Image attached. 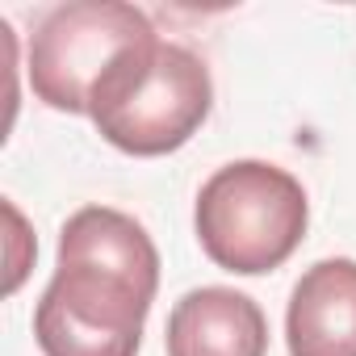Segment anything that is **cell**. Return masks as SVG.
Returning <instances> with one entry per match:
<instances>
[{"mask_svg": "<svg viewBox=\"0 0 356 356\" xmlns=\"http://www.w3.org/2000/svg\"><path fill=\"white\" fill-rule=\"evenodd\" d=\"M155 289L159 252L147 227L84 206L59 231V268L34 306V339L42 356H138Z\"/></svg>", "mask_w": 356, "mask_h": 356, "instance_id": "6da1fadb", "label": "cell"}, {"mask_svg": "<svg viewBox=\"0 0 356 356\" xmlns=\"http://www.w3.org/2000/svg\"><path fill=\"white\" fill-rule=\"evenodd\" d=\"M202 252L239 277L281 268L306 239L310 206L298 176L264 159H235L218 168L197 193Z\"/></svg>", "mask_w": 356, "mask_h": 356, "instance_id": "7a4b0ae2", "label": "cell"}, {"mask_svg": "<svg viewBox=\"0 0 356 356\" xmlns=\"http://www.w3.org/2000/svg\"><path fill=\"white\" fill-rule=\"evenodd\" d=\"M214 84L210 67L176 42H151L134 51L92 97L88 118L109 147L155 159L181 151L210 118Z\"/></svg>", "mask_w": 356, "mask_h": 356, "instance_id": "3957f363", "label": "cell"}, {"mask_svg": "<svg viewBox=\"0 0 356 356\" xmlns=\"http://www.w3.org/2000/svg\"><path fill=\"white\" fill-rule=\"evenodd\" d=\"M151 42H159V34L134 5L67 0L38 22L26 55V76L42 105L59 113H88L97 88Z\"/></svg>", "mask_w": 356, "mask_h": 356, "instance_id": "277c9868", "label": "cell"}, {"mask_svg": "<svg viewBox=\"0 0 356 356\" xmlns=\"http://www.w3.org/2000/svg\"><path fill=\"white\" fill-rule=\"evenodd\" d=\"M163 343L168 356H264L268 318L248 293L202 285L172 306Z\"/></svg>", "mask_w": 356, "mask_h": 356, "instance_id": "5b68a950", "label": "cell"}, {"mask_svg": "<svg viewBox=\"0 0 356 356\" xmlns=\"http://www.w3.org/2000/svg\"><path fill=\"white\" fill-rule=\"evenodd\" d=\"M289 356H356V260L331 256L302 273L285 310Z\"/></svg>", "mask_w": 356, "mask_h": 356, "instance_id": "8992f818", "label": "cell"}]
</instances>
